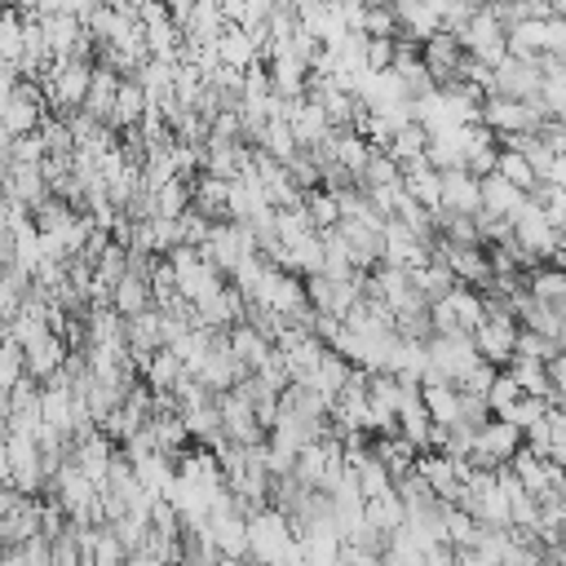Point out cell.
<instances>
[{"instance_id":"484cf974","label":"cell","mask_w":566,"mask_h":566,"mask_svg":"<svg viewBox=\"0 0 566 566\" xmlns=\"http://www.w3.org/2000/svg\"><path fill=\"white\" fill-rule=\"evenodd\" d=\"M411 283H416V292H420L424 301H442V296L455 287V274H451L442 261H433V256H429L424 265H416V270H411Z\"/></svg>"},{"instance_id":"5b68a950","label":"cell","mask_w":566,"mask_h":566,"mask_svg":"<svg viewBox=\"0 0 566 566\" xmlns=\"http://www.w3.org/2000/svg\"><path fill=\"white\" fill-rule=\"evenodd\" d=\"M513 239H517V243L526 248V256L539 265V261L557 256V239H562V230L553 226V217L544 212V203L526 199V203H522V212L513 217Z\"/></svg>"},{"instance_id":"9a60e30c","label":"cell","mask_w":566,"mask_h":566,"mask_svg":"<svg viewBox=\"0 0 566 566\" xmlns=\"http://www.w3.org/2000/svg\"><path fill=\"white\" fill-rule=\"evenodd\" d=\"M526 287H531L535 301H544L548 310L566 314V265L562 261L557 265H531L526 270Z\"/></svg>"},{"instance_id":"60d3db41","label":"cell","mask_w":566,"mask_h":566,"mask_svg":"<svg viewBox=\"0 0 566 566\" xmlns=\"http://www.w3.org/2000/svg\"><path fill=\"white\" fill-rule=\"evenodd\" d=\"M562 500H566V486H562Z\"/></svg>"},{"instance_id":"277c9868","label":"cell","mask_w":566,"mask_h":566,"mask_svg":"<svg viewBox=\"0 0 566 566\" xmlns=\"http://www.w3.org/2000/svg\"><path fill=\"white\" fill-rule=\"evenodd\" d=\"M517 447H522V429H517L513 420H504V416L491 411V420H482V424L473 429L469 464H478V469H500V464L513 460Z\"/></svg>"},{"instance_id":"30bf717a","label":"cell","mask_w":566,"mask_h":566,"mask_svg":"<svg viewBox=\"0 0 566 566\" xmlns=\"http://www.w3.org/2000/svg\"><path fill=\"white\" fill-rule=\"evenodd\" d=\"M208 526H212V539H217L221 562H243V557H252V544H248V517H243V513L221 509V513L208 517Z\"/></svg>"},{"instance_id":"4316f807","label":"cell","mask_w":566,"mask_h":566,"mask_svg":"<svg viewBox=\"0 0 566 566\" xmlns=\"http://www.w3.org/2000/svg\"><path fill=\"white\" fill-rule=\"evenodd\" d=\"M181 371H186V363L177 358V349H172V345H159V349L150 354V367L142 371V380H146L150 389H172Z\"/></svg>"},{"instance_id":"f546056e","label":"cell","mask_w":566,"mask_h":566,"mask_svg":"<svg viewBox=\"0 0 566 566\" xmlns=\"http://www.w3.org/2000/svg\"><path fill=\"white\" fill-rule=\"evenodd\" d=\"M305 208H310V221H314L318 230H332V226L340 221V203H336V195L323 190V186L305 190Z\"/></svg>"},{"instance_id":"603a6c76","label":"cell","mask_w":566,"mask_h":566,"mask_svg":"<svg viewBox=\"0 0 566 566\" xmlns=\"http://www.w3.org/2000/svg\"><path fill=\"white\" fill-rule=\"evenodd\" d=\"M504 367L517 376V385H522L526 394L553 398V376H548V363H544V358H531V354H513Z\"/></svg>"},{"instance_id":"52a82bcc","label":"cell","mask_w":566,"mask_h":566,"mask_svg":"<svg viewBox=\"0 0 566 566\" xmlns=\"http://www.w3.org/2000/svg\"><path fill=\"white\" fill-rule=\"evenodd\" d=\"M420 57H424V66H429V75L438 80V84H451L455 75H460V62H464V44H460V35L455 31H433L429 40H420Z\"/></svg>"},{"instance_id":"74e56055","label":"cell","mask_w":566,"mask_h":566,"mask_svg":"<svg viewBox=\"0 0 566 566\" xmlns=\"http://www.w3.org/2000/svg\"><path fill=\"white\" fill-rule=\"evenodd\" d=\"M394 66V35H367V71Z\"/></svg>"},{"instance_id":"836d02e7","label":"cell","mask_w":566,"mask_h":566,"mask_svg":"<svg viewBox=\"0 0 566 566\" xmlns=\"http://www.w3.org/2000/svg\"><path fill=\"white\" fill-rule=\"evenodd\" d=\"M22 371H27V354H22V345H18V340H4V345H0V385L13 389Z\"/></svg>"},{"instance_id":"2e32d148","label":"cell","mask_w":566,"mask_h":566,"mask_svg":"<svg viewBox=\"0 0 566 566\" xmlns=\"http://www.w3.org/2000/svg\"><path fill=\"white\" fill-rule=\"evenodd\" d=\"M27 376H35V380H49L62 363H66V354H71V345L57 336V332H49V336H40V340H31L27 349Z\"/></svg>"},{"instance_id":"d590c367","label":"cell","mask_w":566,"mask_h":566,"mask_svg":"<svg viewBox=\"0 0 566 566\" xmlns=\"http://www.w3.org/2000/svg\"><path fill=\"white\" fill-rule=\"evenodd\" d=\"M495 371H500L495 363L478 358V363H473V367H469V371H464V376H460L455 385H460L464 394H486V389H491V380H495Z\"/></svg>"},{"instance_id":"9c48e42d","label":"cell","mask_w":566,"mask_h":566,"mask_svg":"<svg viewBox=\"0 0 566 566\" xmlns=\"http://www.w3.org/2000/svg\"><path fill=\"white\" fill-rule=\"evenodd\" d=\"M447 212H482V177L469 168H442V203Z\"/></svg>"},{"instance_id":"ba28073f","label":"cell","mask_w":566,"mask_h":566,"mask_svg":"<svg viewBox=\"0 0 566 566\" xmlns=\"http://www.w3.org/2000/svg\"><path fill=\"white\" fill-rule=\"evenodd\" d=\"M495 93H504V97H539V57L504 53L495 62Z\"/></svg>"},{"instance_id":"d6986e66","label":"cell","mask_w":566,"mask_h":566,"mask_svg":"<svg viewBox=\"0 0 566 566\" xmlns=\"http://www.w3.org/2000/svg\"><path fill=\"white\" fill-rule=\"evenodd\" d=\"M40 22H44V35H49L53 57H71V49H75V40L84 31V18L80 13H66V9H53V13H40Z\"/></svg>"},{"instance_id":"b9f144b4","label":"cell","mask_w":566,"mask_h":566,"mask_svg":"<svg viewBox=\"0 0 566 566\" xmlns=\"http://www.w3.org/2000/svg\"><path fill=\"white\" fill-rule=\"evenodd\" d=\"M0 172H4V168H0Z\"/></svg>"},{"instance_id":"f35d334b","label":"cell","mask_w":566,"mask_h":566,"mask_svg":"<svg viewBox=\"0 0 566 566\" xmlns=\"http://www.w3.org/2000/svg\"><path fill=\"white\" fill-rule=\"evenodd\" d=\"M13 84H18V66H13V62H4V57H0V102H4V97H9V93H13Z\"/></svg>"},{"instance_id":"ac0fdd59","label":"cell","mask_w":566,"mask_h":566,"mask_svg":"<svg viewBox=\"0 0 566 566\" xmlns=\"http://www.w3.org/2000/svg\"><path fill=\"white\" fill-rule=\"evenodd\" d=\"M146 106H150L146 88H142L133 75H119V88H115V111H111V128H133V124H142Z\"/></svg>"},{"instance_id":"ffe728a7","label":"cell","mask_w":566,"mask_h":566,"mask_svg":"<svg viewBox=\"0 0 566 566\" xmlns=\"http://www.w3.org/2000/svg\"><path fill=\"white\" fill-rule=\"evenodd\" d=\"M420 398H424L433 424H455L460 420V385L455 380H424Z\"/></svg>"},{"instance_id":"e0dca14e","label":"cell","mask_w":566,"mask_h":566,"mask_svg":"<svg viewBox=\"0 0 566 566\" xmlns=\"http://www.w3.org/2000/svg\"><path fill=\"white\" fill-rule=\"evenodd\" d=\"M115 88H119V71L106 66V62H93V84H88V97H84V111L97 115L102 124H111V111H115Z\"/></svg>"},{"instance_id":"d4e9b609","label":"cell","mask_w":566,"mask_h":566,"mask_svg":"<svg viewBox=\"0 0 566 566\" xmlns=\"http://www.w3.org/2000/svg\"><path fill=\"white\" fill-rule=\"evenodd\" d=\"M495 172H500V177H509V181H513V186H522V190H535V181H539V172H535V164L526 159V150H522V146H504V142H500Z\"/></svg>"},{"instance_id":"8992f818","label":"cell","mask_w":566,"mask_h":566,"mask_svg":"<svg viewBox=\"0 0 566 566\" xmlns=\"http://www.w3.org/2000/svg\"><path fill=\"white\" fill-rule=\"evenodd\" d=\"M380 239H385V252H380V261L385 265H402V270H416V265H424L429 261V243L402 221V217H389L385 221V230H380Z\"/></svg>"},{"instance_id":"6da1fadb","label":"cell","mask_w":566,"mask_h":566,"mask_svg":"<svg viewBox=\"0 0 566 566\" xmlns=\"http://www.w3.org/2000/svg\"><path fill=\"white\" fill-rule=\"evenodd\" d=\"M478 119L491 124L500 137H509V133H539L544 119H548V111L539 106V97H504V93H486Z\"/></svg>"},{"instance_id":"ab89813d","label":"cell","mask_w":566,"mask_h":566,"mask_svg":"<svg viewBox=\"0 0 566 566\" xmlns=\"http://www.w3.org/2000/svg\"><path fill=\"white\" fill-rule=\"evenodd\" d=\"M9 416H13V389L0 385V420H9Z\"/></svg>"},{"instance_id":"4dcf8cb0","label":"cell","mask_w":566,"mask_h":566,"mask_svg":"<svg viewBox=\"0 0 566 566\" xmlns=\"http://www.w3.org/2000/svg\"><path fill=\"white\" fill-rule=\"evenodd\" d=\"M522 394H526V389L517 385V376H513L509 367H500V371H495V380H491V389H486V402H491V411H495V416H504Z\"/></svg>"},{"instance_id":"e575fe53","label":"cell","mask_w":566,"mask_h":566,"mask_svg":"<svg viewBox=\"0 0 566 566\" xmlns=\"http://www.w3.org/2000/svg\"><path fill=\"white\" fill-rule=\"evenodd\" d=\"M177 221H181V243H195V248H199V243L212 234V217H203L199 208H186Z\"/></svg>"},{"instance_id":"3957f363","label":"cell","mask_w":566,"mask_h":566,"mask_svg":"<svg viewBox=\"0 0 566 566\" xmlns=\"http://www.w3.org/2000/svg\"><path fill=\"white\" fill-rule=\"evenodd\" d=\"M217 411H221V433L230 442H243V447H256L270 438V429L261 424L252 398L243 394V385H230V389H217Z\"/></svg>"},{"instance_id":"cb8c5ba5","label":"cell","mask_w":566,"mask_h":566,"mask_svg":"<svg viewBox=\"0 0 566 566\" xmlns=\"http://www.w3.org/2000/svg\"><path fill=\"white\" fill-rule=\"evenodd\" d=\"M402 522H407V504H402L398 486L367 500V526H371V531H385V535H389V531H398Z\"/></svg>"},{"instance_id":"4fadbf2b","label":"cell","mask_w":566,"mask_h":566,"mask_svg":"<svg viewBox=\"0 0 566 566\" xmlns=\"http://www.w3.org/2000/svg\"><path fill=\"white\" fill-rule=\"evenodd\" d=\"M402 190H407L416 203L438 208V203H442V168H433L429 155L407 159V164H402Z\"/></svg>"},{"instance_id":"5bb4252c","label":"cell","mask_w":566,"mask_h":566,"mask_svg":"<svg viewBox=\"0 0 566 566\" xmlns=\"http://www.w3.org/2000/svg\"><path fill=\"white\" fill-rule=\"evenodd\" d=\"M226 340H230V349H234V358L248 367V371H256L265 358H270V349H274V340L265 336V332H256L248 318H239V323H230L226 327Z\"/></svg>"},{"instance_id":"d6a6232c","label":"cell","mask_w":566,"mask_h":566,"mask_svg":"<svg viewBox=\"0 0 566 566\" xmlns=\"http://www.w3.org/2000/svg\"><path fill=\"white\" fill-rule=\"evenodd\" d=\"M358 31H367V35H398V13H394V4L389 0H371L367 9H363V27Z\"/></svg>"},{"instance_id":"7c38bea8","label":"cell","mask_w":566,"mask_h":566,"mask_svg":"<svg viewBox=\"0 0 566 566\" xmlns=\"http://www.w3.org/2000/svg\"><path fill=\"white\" fill-rule=\"evenodd\" d=\"M531 199V190H522V186H513L509 177H500L495 168L482 177V212H491V217H504V221H513L517 212H522V203Z\"/></svg>"},{"instance_id":"83f0119b","label":"cell","mask_w":566,"mask_h":566,"mask_svg":"<svg viewBox=\"0 0 566 566\" xmlns=\"http://www.w3.org/2000/svg\"><path fill=\"white\" fill-rule=\"evenodd\" d=\"M424 146H429V128H424L420 119H411V124L394 128V137H389V155H394L398 164L420 159V155H424Z\"/></svg>"},{"instance_id":"1f68e13d","label":"cell","mask_w":566,"mask_h":566,"mask_svg":"<svg viewBox=\"0 0 566 566\" xmlns=\"http://www.w3.org/2000/svg\"><path fill=\"white\" fill-rule=\"evenodd\" d=\"M124 557H128V548H124V539L115 535V526H111V522L93 526V562H97V566H111V562H124Z\"/></svg>"},{"instance_id":"8d00e7d4","label":"cell","mask_w":566,"mask_h":566,"mask_svg":"<svg viewBox=\"0 0 566 566\" xmlns=\"http://www.w3.org/2000/svg\"><path fill=\"white\" fill-rule=\"evenodd\" d=\"M49 155V142H44V133L35 128V133H22V137H13V159H22V164H40Z\"/></svg>"},{"instance_id":"8fae6325","label":"cell","mask_w":566,"mask_h":566,"mask_svg":"<svg viewBox=\"0 0 566 566\" xmlns=\"http://www.w3.org/2000/svg\"><path fill=\"white\" fill-rule=\"evenodd\" d=\"M0 190H4V195H13L18 203L35 208V203L49 195V181H44L40 164H22V159H9V164H4V172H0Z\"/></svg>"},{"instance_id":"44dd1931","label":"cell","mask_w":566,"mask_h":566,"mask_svg":"<svg viewBox=\"0 0 566 566\" xmlns=\"http://www.w3.org/2000/svg\"><path fill=\"white\" fill-rule=\"evenodd\" d=\"M75 217H80V208H75L71 199L53 195V190H49V195H44V199L31 208V221H35V230H40V234H62V230H66Z\"/></svg>"},{"instance_id":"7a4b0ae2","label":"cell","mask_w":566,"mask_h":566,"mask_svg":"<svg viewBox=\"0 0 566 566\" xmlns=\"http://www.w3.org/2000/svg\"><path fill=\"white\" fill-rule=\"evenodd\" d=\"M455 35H460L464 53H473L478 62H491V66H495V62L509 53V27L500 22L495 4H478V9L455 27Z\"/></svg>"},{"instance_id":"f1b7e54d","label":"cell","mask_w":566,"mask_h":566,"mask_svg":"<svg viewBox=\"0 0 566 566\" xmlns=\"http://www.w3.org/2000/svg\"><path fill=\"white\" fill-rule=\"evenodd\" d=\"M190 208V177H168L155 186V217H181Z\"/></svg>"},{"instance_id":"7402d4cb","label":"cell","mask_w":566,"mask_h":566,"mask_svg":"<svg viewBox=\"0 0 566 566\" xmlns=\"http://www.w3.org/2000/svg\"><path fill=\"white\" fill-rule=\"evenodd\" d=\"M111 305L128 318V314H137V310H146V305H155V292H150V279L146 274H137V270H128L119 283H115V292H111Z\"/></svg>"}]
</instances>
